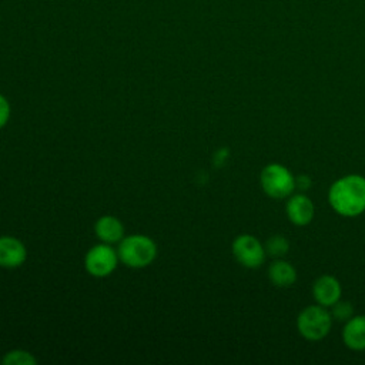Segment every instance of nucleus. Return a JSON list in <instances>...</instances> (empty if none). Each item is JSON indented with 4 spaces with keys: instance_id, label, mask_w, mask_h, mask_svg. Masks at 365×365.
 I'll use <instances>...</instances> for the list:
<instances>
[{
    "instance_id": "2eb2a0df",
    "label": "nucleus",
    "mask_w": 365,
    "mask_h": 365,
    "mask_svg": "<svg viewBox=\"0 0 365 365\" xmlns=\"http://www.w3.org/2000/svg\"><path fill=\"white\" fill-rule=\"evenodd\" d=\"M329 312L334 321L336 322H346L349 318H352L354 314V305L349 301L338 299L332 307H329Z\"/></svg>"
},
{
    "instance_id": "39448f33",
    "label": "nucleus",
    "mask_w": 365,
    "mask_h": 365,
    "mask_svg": "<svg viewBox=\"0 0 365 365\" xmlns=\"http://www.w3.org/2000/svg\"><path fill=\"white\" fill-rule=\"evenodd\" d=\"M231 251L237 262L250 269L259 268L268 257L264 244L251 234L237 235L231 244Z\"/></svg>"
},
{
    "instance_id": "9b49d317",
    "label": "nucleus",
    "mask_w": 365,
    "mask_h": 365,
    "mask_svg": "<svg viewBox=\"0 0 365 365\" xmlns=\"http://www.w3.org/2000/svg\"><path fill=\"white\" fill-rule=\"evenodd\" d=\"M344 345L351 351H365V315H354L341 332Z\"/></svg>"
},
{
    "instance_id": "dca6fc26",
    "label": "nucleus",
    "mask_w": 365,
    "mask_h": 365,
    "mask_svg": "<svg viewBox=\"0 0 365 365\" xmlns=\"http://www.w3.org/2000/svg\"><path fill=\"white\" fill-rule=\"evenodd\" d=\"M10 113H11V108L7 98L3 94H0V128H3L7 124L10 118Z\"/></svg>"
},
{
    "instance_id": "f8f14e48",
    "label": "nucleus",
    "mask_w": 365,
    "mask_h": 365,
    "mask_svg": "<svg viewBox=\"0 0 365 365\" xmlns=\"http://www.w3.org/2000/svg\"><path fill=\"white\" fill-rule=\"evenodd\" d=\"M96 235L106 244L120 242L124 238L123 222L113 215H103L96 221Z\"/></svg>"
},
{
    "instance_id": "f03ea898",
    "label": "nucleus",
    "mask_w": 365,
    "mask_h": 365,
    "mask_svg": "<svg viewBox=\"0 0 365 365\" xmlns=\"http://www.w3.org/2000/svg\"><path fill=\"white\" fill-rule=\"evenodd\" d=\"M295 324L298 334L304 339L317 342L324 339L331 332L334 319L331 317L329 308L315 302L299 311Z\"/></svg>"
},
{
    "instance_id": "6e6552de",
    "label": "nucleus",
    "mask_w": 365,
    "mask_h": 365,
    "mask_svg": "<svg viewBox=\"0 0 365 365\" xmlns=\"http://www.w3.org/2000/svg\"><path fill=\"white\" fill-rule=\"evenodd\" d=\"M314 301L322 307H332L342 298V285L339 279L331 274H322L312 282Z\"/></svg>"
},
{
    "instance_id": "4468645a",
    "label": "nucleus",
    "mask_w": 365,
    "mask_h": 365,
    "mask_svg": "<svg viewBox=\"0 0 365 365\" xmlns=\"http://www.w3.org/2000/svg\"><path fill=\"white\" fill-rule=\"evenodd\" d=\"M1 362L4 365H34L37 361L33 356V354H30L29 351L13 349L3 356Z\"/></svg>"
},
{
    "instance_id": "f3484780",
    "label": "nucleus",
    "mask_w": 365,
    "mask_h": 365,
    "mask_svg": "<svg viewBox=\"0 0 365 365\" xmlns=\"http://www.w3.org/2000/svg\"><path fill=\"white\" fill-rule=\"evenodd\" d=\"M295 184H297L298 190L305 191L311 187V178L308 175H298V177H295Z\"/></svg>"
},
{
    "instance_id": "20e7f679",
    "label": "nucleus",
    "mask_w": 365,
    "mask_h": 365,
    "mask_svg": "<svg viewBox=\"0 0 365 365\" xmlns=\"http://www.w3.org/2000/svg\"><path fill=\"white\" fill-rule=\"evenodd\" d=\"M259 185L264 194L274 200H285L297 190L295 175L279 163H269L261 170Z\"/></svg>"
},
{
    "instance_id": "9d476101",
    "label": "nucleus",
    "mask_w": 365,
    "mask_h": 365,
    "mask_svg": "<svg viewBox=\"0 0 365 365\" xmlns=\"http://www.w3.org/2000/svg\"><path fill=\"white\" fill-rule=\"evenodd\" d=\"M267 275L269 282L277 288H289L298 278L297 268L284 258H274L268 265Z\"/></svg>"
},
{
    "instance_id": "7ed1b4c3",
    "label": "nucleus",
    "mask_w": 365,
    "mask_h": 365,
    "mask_svg": "<svg viewBox=\"0 0 365 365\" xmlns=\"http://www.w3.org/2000/svg\"><path fill=\"white\" fill-rule=\"evenodd\" d=\"M120 261L130 268H144L157 257L155 242L143 234H133L120 241L117 250Z\"/></svg>"
},
{
    "instance_id": "0eeeda50",
    "label": "nucleus",
    "mask_w": 365,
    "mask_h": 365,
    "mask_svg": "<svg viewBox=\"0 0 365 365\" xmlns=\"http://www.w3.org/2000/svg\"><path fill=\"white\" fill-rule=\"evenodd\" d=\"M285 215L295 227H305L315 217V205L304 192H294L287 198Z\"/></svg>"
},
{
    "instance_id": "423d86ee",
    "label": "nucleus",
    "mask_w": 365,
    "mask_h": 365,
    "mask_svg": "<svg viewBox=\"0 0 365 365\" xmlns=\"http://www.w3.org/2000/svg\"><path fill=\"white\" fill-rule=\"evenodd\" d=\"M120 258L117 251L111 247V244H97L91 247L84 258L86 269L90 275L97 278L108 277L118 264Z\"/></svg>"
},
{
    "instance_id": "ddd939ff",
    "label": "nucleus",
    "mask_w": 365,
    "mask_h": 365,
    "mask_svg": "<svg viewBox=\"0 0 365 365\" xmlns=\"http://www.w3.org/2000/svg\"><path fill=\"white\" fill-rule=\"evenodd\" d=\"M264 247L268 257L284 258V255H287V252L289 251V241L285 235L274 234L264 242Z\"/></svg>"
},
{
    "instance_id": "1a4fd4ad",
    "label": "nucleus",
    "mask_w": 365,
    "mask_h": 365,
    "mask_svg": "<svg viewBox=\"0 0 365 365\" xmlns=\"http://www.w3.org/2000/svg\"><path fill=\"white\" fill-rule=\"evenodd\" d=\"M27 258V250L24 244L11 235L0 237V267L17 268Z\"/></svg>"
},
{
    "instance_id": "f257e3e1",
    "label": "nucleus",
    "mask_w": 365,
    "mask_h": 365,
    "mask_svg": "<svg viewBox=\"0 0 365 365\" xmlns=\"http://www.w3.org/2000/svg\"><path fill=\"white\" fill-rule=\"evenodd\" d=\"M328 204L341 217L354 218L365 212V177L346 174L336 178L328 190Z\"/></svg>"
}]
</instances>
